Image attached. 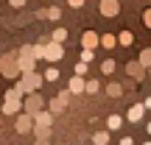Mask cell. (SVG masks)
Masks as SVG:
<instances>
[{
	"label": "cell",
	"mask_w": 151,
	"mask_h": 145,
	"mask_svg": "<svg viewBox=\"0 0 151 145\" xmlns=\"http://www.w3.org/2000/svg\"><path fill=\"white\" fill-rule=\"evenodd\" d=\"M98 11H101L104 17H118L120 14V3L118 0H101V3H98Z\"/></svg>",
	"instance_id": "obj_7"
},
{
	"label": "cell",
	"mask_w": 151,
	"mask_h": 145,
	"mask_svg": "<svg viewBox=\"0 0 151 145\" xmlns=\"http://www.w3.org/2000/svg\"><path fill=\"white\" fill-rule=\"evenodd\" d=\"M143 114H146V106H143V103H134V106L126 112V117H129V123H140Z\"/></svg>",
	"instance_id": "obj_12"
},
{
	"label": "cell",
	"mask_w": 151,
	"mask_h": 145,
	"mask_svg": "<svg viewBox=\"0 0 151 145\" xmlns=\"http://www.w3.org/2000/svg\"><path fill=\"white\" fill-rule=\"evenodd\" d=\"M67 6H70V9H81V6H84V0H67Z\"/></svg>",
	"instance_id": "obj_29"
},
{
	"label": "cell",
	"mask_w": 151,
	"mask_h": 145,
	"mask_svg": "<svg viewBox=\"0 0 151 145\" xmlns=\"http://www.w3.org/2000/svg\"><path fill=\"white\" fill-rule=\"evenodd\" d=\"M65 39H67V28H56V31L50 34V42H59V45H65Z\"/></svg>",
	"instance_id": "obj_18"
},
{
	"label": "cell",
	"mask_w": 151,
	"mask_h": 145,
	"mask_svg": "<svg viewBox=\"0 0 151 145\" xmlns=\"http://www.w3.org/2000/svg\"><path fill=\"white\" fill-rule=\"evenodd\" d=\"M115 67H118V64H115L112 59H104V61H101V73H104V75H112Z\"/></svg>",
	"instance_id": "obj_22"
},
{
	"label": "cell",
	"mask_w": 151,
	"mask_h": 145,
	"mask_svg": "<svg viewBox=\"0 0 151 145\" xmlns=\"http://www.w3.org/2000/svg\"><path fill=\"white\" fill-rule=\"evenodd\" d=\"M67 89H70L73 95H81V92H87V81L81 78V75H73V78L67 81Z\"/></svg>",
	"instance_id": "obj_10"
},
{
	"label": "cell",
	"mask_w": 151,
	"mask_h": 145,
	"mask_svg": "<svg viewBox=\"0 0 151 145\" xmlns=\"http://www.w3.org/2000/svg\"><path fill=\"white\" fill-rule=\"evenodd\" d=\"M22 101H25V98H22ZM22 101H6L3 103V112L6 114H22V112H25V109H22Z\"/></svg>",
	"instance_id": "obj_13"
},
{
	"label": "cell",
	"mask_w": 151,
	"mask_h": 145,
	"mask_svg": "<svg viewBox=\"0 0 151 145\" xmlns=\"http://www.w3.org/2000/svg\"><path fill=\"white\" fill-rule=\"evenodd\" d=\"M42 75H45V81H59V67H48Z\"/></svg>",
	"instance_id": "obj_23"
},
{
	"label": "cell",
	"mask_w": 151,
	"mask_h": 145,
	"mask_svg": "<svg viewBox=\"0 0 151 145\" xmlns=\"http://www.w3.org/2000/svg\"><path fill=\"white\" fill-rule=\"evenodd\" d=\"M92 142L95 145H106L109 142V131H95V134H92Z\"/></svg>",
	"instance_id": "obj_21"
},
{
	"label": "cell",
	"mask_w": 151,
	"mask_h": 145,
	"mask_svg": "<svg viewBox=\"0 0 151 145\" xmlns=\"http://www.w3.org/2000/svg\"><path fill=\"white\" fill-rule=\"evenodd\" d=\"M9 3H11V6H14V9H22V6H25V3H28V0H9Z\"/></svg>",
	"instance_id": "obj_30"
},
{
	"label": "cell",
	"mask_w": 151,
	"mask_h": 145,
	"mask_svg": "<svg viewBox=\"0 0 151 145\" xmlns=\"http://www.w3.org/2000/svg\"><path fill=\"white\" fill-rule=\"evenodd\" d=\"M73 75H81V78H84V75H87V70H90V64H84V61H76V67H73Z\"/></svg>",
	"instance_id": "obj_26"
},
{
	"label": "cell",
	"mask_w": 151,
	"mask_h": 145,
	"mask_svg": "<svg viewBox=\"0 0 151 145\" xmlns=\"http://www.w3.org/2000/svg\"><path fill=\"white\" fill-rule=\"evenodd\" d=\"M92 59H95V50H87V48H81V59H78V61H84V64H90Z\"/></svg>",
	"instance_id": "obj_25"
},
{
	"label": "cell",
	"mask_w": 151,
	"mask_h": 145,
	"mask_svg": "<svg viewBox=\"0 0 151 145\" xmlns=\"http://www.w3.org/2000/svg\"><path fill=\"white\" fill-rule=\"evenodd\" d=\"M106 95L109 98H120V95H123V86H120V84H106Z\"/></svg>",
	"instance_id": "obj_20"
},
{
	"label": "cell",
	"mask_w": 151,
	"mask_h": 145,
	"mask_svg": "<svg viewBox=\"0 0 151 145\" xmlns=\"http://www.w3.org/2000/svg\"><path fill=\"white\" fill-rule=\"evenodd\" d=\"M65 106H67V103L62 101V98H53V101L48 103V112H50V114L56 117V114H62V112H65Z\"/></svg>",
	"instance_id": "obj_14"
},
{
	"label": "cell",
	"mask_w": 151,
	"mask_h": 145,
	"mask_svg": "<svg viewBox=\"0 0 151 145\" xmlns=\"http://www.w3.org/2000/svg\"><path fill=\"white\" fill-rule=\"evenodd\" d=\"M48 20H62V9L50 6V9H48Z\"/></svg>",
	"instance_id": "obj_27"
},
{
	"label": "cell",
	"mask_w": 151,
	"mask_h": 145,
	"mask_svg": "<svg viewBox=\"0 0 151 145\" xmlns=\"http://www.w3.org/2000/svg\"><path fill=\"white\" fill-rule=\"evenodd\" d=\"M137 61H140V64L146 67V70H151V48H146V50H140V59H137Z\"/></svg>",
	"instance_id": "obj_19"
},
{
	"label": "cell",
	"mask_w": 151,
	"mask_h": 145,
	"mask_svg": "<svg viewBox=\"0 0 151 145\" xmlns=\"http://www.w3.org/2000/svg\"><path fill=\"white\" fill-rule=\"evenodd\" d=\"M120 145H134V142H132V137H123V140H120Z\"/></svg>",
	"instance_id": "obj_32"
},
{
	"label": "cell",
	"mask_w": 151,
	"mask_h": 145,
	"mask_svg": "<svg viewBox=\"0 0 151 145\" xmlns=\"http://www.w3.org/2000/svg\"><path fill=\"white\" fill-rule=\"evenodd\" d=\"M143 106H146V109H151V98H146V101H143Z\"/></svg>",
	"instance_id": "obj_33"
},
{
	"label": "cell",
	"mask_w": 151,
	"mask_h": 145,
	"mask_svg": "<svg viewBox=\"0 0 151 145\" xmlns=\"http://www.w3.org/2000/svg\"><path fill=\"white\" fill-rule=\"evenodd\" d=\"M22 109H25L28 114H34V117H37L39 112H45V98L39 95V92H34V95H25V101H22Z\"/></svg>",
	"instance_id": "obj_3"
},
{
	"label": "cell",
	"mask_w": 151,
	"mask_h": 145,
	"mask_svg": "<svg viewBox=\"0 0 151 145\" xmlns=\"http://www.w3.org/2000/svg\"><path fill=\"white\" fill-rule=\"evenodd\" d=\"M31 131H34V114L28 112L17 114V134H31Z\"/></svg>",
	"instance_id": "obj_6"
},
{
	"label": "cell",
	"mask_w": 151,
	"mask_h": 145,
	"mask_svg": "<svg viewBox=\"0 0 151 145\" xmlns=\"http://www.w3.org/2000/svg\"><path fill=\"white\" fill-rule=\"evenodd\" d=\"M0 75H3V56H0Z\"/></svg>",
	"instance_id": "obj_34"
},
{
	"label": "cell",
	"mask_w": 151,
	"mask_h": 145,
	"mask_svg": "<svg viewBox=\"0 0 151 145\" xmlns=\"http://www.w3.org/2000/svg\"><path fill=\"white\" fill-rule=\"evenodd\" d=\"M132 42H134V34H132V31H120V34H118V45H123V48H129Z\"/></svg>",
	"instance_id": "obj_17"
},
{
	"label": "cell",
	"mask_w": 151,
	"mask_h": 145,
	"mask_svg": "<svg viewBox=\"0 0 151 145\" xmlns=\"http://www.w3.org/2000/svg\"><path fill=\"white\" fill-rule=\"evenodd\" d=\"M101 48H106V50L118 48V36H115V34H104L101 36Z\"/></svg>",
	"instance_id": "obj_16"
},
{
	"label": "cell",
	"mask_w": 151,
	"mask_h": 145,
	"mask_svg": "<svg viewBox=\"0 0 151 145\" xmlns=\"http://www.w3.org/2000/svg\"><path fill=\"white\" fill-rule=\"evenodd\" d=\"M126 73H129L132 75V78H134V81H143V78H146V67H143L140 64V61H129V64H126Z\"/></svg>",
	"instance_id": "obj_9"
},
{
	"label": "cell",
	"mask_w": 151,
	"mask_h": 145,
	"mask_svg": "<svg viewBox=\"0 0 151 145\" xmlns=\"http://www.w3.org/2000/svg\"><path fill=\"white\" fill-rule=\"evenodd\" d=\"M143 22H146V25H148V28H151V9H148V11H146V14H143Z\"/></svg>",
	"instance_id": "obj_31"
},
{
	"label": "cell",
	"mask_w": 151,
	"mask_h": 145,
	"mask_svg": "<svg viewBox=\"0 0 151 145\" xmlns=\"http://www.w3.org/2000/svg\"><path fill=\"white\" fill-rule=\"evenodd\" d=\"M95 92H101V84H98L95 78H90L87 81V95H95Z\"/></svg>",
	"instance_id": "obj_24"
},
{
	"label": "cell",
	"mask_w": 151,
	"mask_h": 145,
	"mask_svg": "<svg viewBox=\"0 0 151 145\" xmlns=\"http://www.w3.org/2000/svg\"><path fill=\"white\" fill-rule=\"evenodd\" d=\"M62 59H65V45H59V42H48L45 45V61L59 64Z\"/></svg>",
	"instance_id": "obj_4"
},
{
	"label": "cell",
	"mask_w": 151,
	"mask_h": 145,
	"mask_svg": "<svg viewBox=\"0 0 151 145\" xmlns=\"http://www.w3.org/2000/svg\"><path fill=\"white\" fill-rule=\"evenodd\" d=\"M3 75H6V78H17V75H22L20 64H17V53L3 56Z\"/></svg>",
	"instance_id": "obj_5"
},
{
	"label": "cell",
	"mask_w": 151,
	"mask_h": 145,
	"mask_svg": "<svg viewBox=\"0 0 151 145\" xmlns=\"http://www.w3.org/2000/svg\"><path fill=\"white\" fill-rule=\"evenodd\" d=\"M98 45H101V36H98L95 31H84V34H81V48H87V50H95Z\"/></svg>",
	"instance_id": "obj_8"
},
{
	"label": "cell",
	"mask_w": 151,
	"mask_h": 145,
	"mask_svg": "<svg viewBox=\"0 0 151 145\" xmlns=\"http://www.w3.org/2000/svg\"><path fill=\"white\" fill-rule=\"evenodd\" d=\"M120 126H123V117L120 114H109L106 117V131H118Z\"/></svg>",
	"instance_id": "obj_15"
},
{
	"label": "cell",
	"mask_w": 151,
	"mask_h": 145,
	"mask_svg": "<svg viewBox=\"0 0 151 145\" xmlns=\"http://www.w3.org/2000/svg\"><path fill=\"white\" fill-rule=\"evenodd\" d=\"M50 123H53V114L45 109V112H39L37 117H34V129H50Z\"/></svg>",
	"instance_id": "obj_11"
},
{
	"label": "cell",
	"mask_w": 151,
	"mask_h": 145,
	"mask_svg": "<svg viewBox=\"0 0 151 145\" xmlns=\"http://www.w3.org/2000/svg\"><path fill=\"white\" fill-rule=\"evenodd\" d=\"M17 81H20V86H22V92H25V95H34V92H39L45 75H39V73H25V75H20Z\"/></svg>",
	"instance_id": "obj_2"
},
{
	"label": "cell",
	"mask_w": 151,
	"mask_h": 145,
	"mask_svg": "<svg viewBox=\"0 0 151 145\" xmlns=\"http://www.w3.org/2000/svg\"><path fill=\"white\" fill-rule=\"evenodd\" d=\"M17 64H20L22 75L25 73H37V59H34V45H22L17 50Z\"/></svg>",
	"instance_id": "obj_1"
},
{
	"label": "cell",
	"mask_w": 151,
	"mask_h": 145,
	"mask_svg": "<svg viewBox=\"0 0 151 145\" xmlns=\"http://www.w3.org/2000/svg\"><path fill=\"white\" fill-rule=\"evenodd\" d=\"M70 95H73L70 89H62V92H59V95H56V98H62V101H65V103H70Z\"/></svg>",
	"instance_id": "obj_28"
}]
</instances>
